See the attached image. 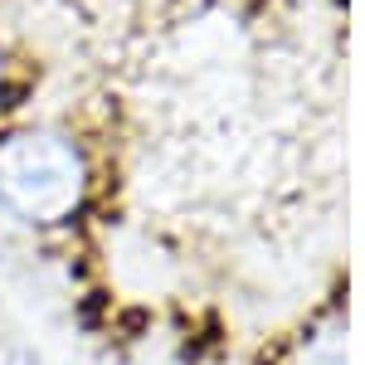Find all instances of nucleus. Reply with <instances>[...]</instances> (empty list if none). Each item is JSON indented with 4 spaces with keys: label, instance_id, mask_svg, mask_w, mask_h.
Segmentation results:
<instances>
[{
    "label": "nucleus",
    "instance_id": "nucleus-1",
    "mask_svg": "<svg viewBox=\"0 0 365 365\" xmlns=\"http://www.w3.org/2000/svg\"><path fill=\"white\" fill-rule=\"evenodd\" d=\"M103 190L88 132L63 117H15L0 127V215L29 234L83 225Z\"/></svg>",
    "mask_w": 365,
    "mask_h": 365
},
{
    "label": "nucleus",
    "instance_id": "nucleus-2",
    "mask_svg": "<svg viewBox=\"0 0 365 365\" xmlns=\"http://www.w3.org/2000/svg\"><path fill=\"white\" fill-rule=\"evenodd\" d=\"M25 93H29V68L15 54V44L0 34V127L25 113Z\"/></svg>",
    "mask_w": 365,
    "mask_h": 365
},
{
    "label": "nucleus",
    "instance_id": "nucleus-3",
    "mask_svg": "<svg viewBox=\"0 0 365 365\" xmlns=\"http://www.w3.org/2000/svg\"><path fill=\"white\" fill-rule=\"evenodd\" d=\"M0 365H49L20 331H5L0 327Z\"/></svg>",
    "mask_w": 365,
    "mask_h": 365
}]
</instances>
